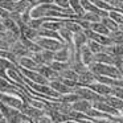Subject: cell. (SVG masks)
<instances>
[{
  "instance_id": "17",
  "label": "cell",
  "mask_w": 123,
  "mask_h": 123,
  "mask_svg": "<svg viewBox=\"0 0 123 123\" xmlns=\"http://www.w3.org/2000/svg\"><path fill=\"white\" fill-rule=\"evenodd\" d=\"M20 31H21L20 35L24 36V37L28 38V40H33V41H35L36 38L38 37V31L35 29V28H32V27H29V25H27V24L23 25V27L20 28Z\"/></svg>"
},
{
  "instance_id": "48",
  "label": "cell",
  "mask_w": 123,
  "mask_h": 123,
  "mask_svg": "<svg viewBox=\"0 0 123 123\" xmlns=\"http://www.w3.org/2000/svg\"><path fill=\"white\" fill-rule=\"evenodd\" d=\"M115 1H118V3H119L120 6H122V8H123V0H115Z\"/></svg>"
},
{
  "instance_id": "3",
  "label": "cell",
  "mask_w": 123,
  "mask_h": 123,
  "mask_svg": "<svg viewBox=\"0 0 123 123\" xmlns=\"http://www.w3.org/2000/svg\"><path fill=\"white\" fill-rule=\"evenodd\" d=\"M36 43L38 44V45L41 46L43 49H48V50H52V52H56L60 48H62V46L65 45L64 43H61V41L56 40V38H50V37H41V36H38L37 38H36Z\"/></svg>"
},
{
  "instance_id": "22",
  "label": "cell",
  "mask_w": 123,
  "mask_h": 123,
  "mask_svg": "<svg viewBox=\"0 0 123 123\" xmlns=\"http://www.w3.org/2000/svg\"><path fill=\"white\" fill-rule=\"evenodd\" d=\"M90 29H93L94 32L99 33V35H105L107 36L110 33V31L106 28V25L102 21H95V23H90Z\"/></svg>"
},
{
  "instance_id": "19",
  "label": "cell",
  "mask_w": 123,
  "mask_h": 123,
  "mask_svg": "<svg viewBox=\"0 0 123 123\" xmlns=\"http://www.w3.org/2000/svg\"><path fill=\"white\" fill-rule=\"evenodd\" d=\"M12 66H16V65H15L13 62H11L9 60L0 57V77H3V78H6V80L9 81L8 75H7V69H9V68H12ZM9 82H11V81H9Z\"/></svg>"
},
{
  "instance_id": "51",
  "label": "cell",
  "mask_w": 123,
  "mask_h": 123,
  "mask_svg": "<svg viewBox=\"0 0 123 123\" xmlns=\"http://www.w3.org/2000/svg\"><path fill=\"white\" fill-rule=\"evenodd\" d=\"M103 1H106V3H110V0H103Z\"/></svg>"
},
{
  "instance_id": "9",
  "label": "cell",
  "mask_w": 123,
  "mask_h": 123,
  "mask_svg": "<svg viewBox=\"0 0 123 123\" xmlns=\"http://www.w3.org/2000/svg\"><path fill=\"white\" fill-rule=\"evenodd\" d=\"M21 112L28 118V119H31V120H33V119H36V118L41 117L43 114H45V111H43V110H40V109H36V107L31 106V105L27 103V102H25L24 107L21 109Z\"/></svg>"
},
{
  "instance_id": "42",
  "label": "cell",
  "mask_w": 123,
  "mask_h": 123,
  "mask_svg": "<svg viewBox=\"0 0 123 123\" xmlns=\"http://www.w3.org/2000/svg\"><path fill=\"white\" fill-rule=\"evenodd\" d=\"M98 123H118V122L114 119H105V120H101V122H98Z\"/></svg>"
},
{
  "instance_id": "43",
  "label": "cell",
  "mask_w": 123,
  "mask_h": 123,
  "mask_svg": "<svg viewBox=\"0 0 123 123\" xmlns=\"http://www.w3.org/2000/svg\"><path fill=\"white\" fill-rule=\"evenodd\" d=\"M65 123H80V120H77V119H73V118H70V119L65 120Z\"/></svg>"
},
{
  "instance_id": "55",
  "label": "cell",
  "mask_w": 123,
  "mask_h": 123,
  "mask_svg": "<svg viewBox=\"0 0 123 123\" xmlns=\"http://www.w3.org/2000/svg\"><path fill=\"white\" fill-rule=\"evenodd\" d=\"M122 9H123V8H122Z\"/></svg>"
},
{
  "instance_id": "10",
  "label": "cell",
  "mask_w": 123,
  "mask_h": 123,
  "mask_svg": "<svg viewBox=\"0 0 123 123\" xmlns=\"http://www.w3.org/2000/svg\"><path fill=\"white\" fill-rule=\"evenodd\" d=\"M91 107H93V102L87 101V99H83V98H80L78 101H75L74 103H72V109L74 110V111L82 112V114H85V115Z\"/></svg>"
},
{
  "instance_id": "21",
  "label": "cell",
  "mask_w": 123,
  "mask_h": 123,
  "mask_svg": "<svg viewBox=\"0 0 123 123\" xmlns=\"http://www.w3.org/2000/svg\"><path fill=\"white\" fill-rule=\"evenodd\" d=\"M103 101L107 102V103H109L110 106H112L114 109L119 110L120 112L123 111V99L118 98V97H114V95H107V97H105Z\"/></svg>"
},
{
  "instance_id": "28",
  "label": "cell",
  "mask_w": 123,
  "mask_h": 123,
  "mask_svg": "<svg viewBox=\"0 0 123 123\" xmlns=\"http://www.w3.org/2000/svg\"><path fill=\"white\" fill-rule=\"evenodd\" d=\"M69 7L74 11L75 15H78L80 17H82V15L85 13L82 6H81V1L80 0H69Z\"/></svg>"
},
{
  "instance_id": "14",
  "label": "cell",
  "mask_w": 123,
  "mask_h": 123,
  "mask_svg": "<svg viewBox=\"0 0 123 123\" xmlns=\"http://www.w3.org/2000/svg\"><path fill=\"white\" fill-rule=\"evenodd\" d=\"M37 72L40 73V74H43L48 81L58 80V78H60V74L57 72H54L49 65H40V66H37Z\"/></svg>"
},
{
  "instance_id": "37",
  "label": "cell",
  "mask_w": 123,
  "mask_h": 123,
  "mask_svg": "<svg viewBox=\"0 0 123 123\" xmlns=\"http://www.w3.org/2000/svg\"><path fill=\"white\" fill-rule=\"evenodd\" d=\"M54 4L58 7H61V8H70L69 7V0H53Z\"/></svg>"
},
{
  "instance_id": "15",
  "label": "cell",
  "mask_w": 123,
  "mask_h": 123,
  "mask_svg": "<svg viewBox=\"0 0 123 123\" xmlns=\"http://www.w3.org/2000/svg\"><path fill=\"white\" fill-rule=\"evenodd\" d=\"M94 61H95V62H101V64H107V65H115L117 57L109 54L107 52H101V53L94 54Z\"/></svg>"
},
{
  "instance_id": "44",
  "label": "cell",
  "mask_w": 123,
  "mask_h": 123,
  "mask_svg": "<svg viewBox=\"0 0 123 123\" xmlns=\"http://www.w3.org/2000/svg\"><path fill=\"white\" fill-rule=\"evenodd\" d=\"M21 123H33V122H32L31 119H28V118H25V119L21 120Z\"/></svg>"
},
{
  "instance_id": "7",
  "label": "cell",
  "mask_w": 123,
  "mask_h": 123,
  "mask_svg": "<svg viewBox=\"0 0 123 123\" xmlns=\"http://www.w3.org/2000/svg\"><path fill=\"white\" fill-rule=\"evenodd\" d=\"M9 50L12 52V53L15 54L16 57H23V56H31V52L27 49V46L24 45V44L20 41V38L19 40H16L15 43H12L11 44V48H9Z\"/></svg>"
},
{
  "instance_id": "35",
  "label": "cell",
  "mask_w": 123,
  "mask_h": 123,
  "mask_svg": "<svg viewBox=\"0 0 123 123\" xmlns=\"http://www.w3.org/2000/svg\"><path fill=\"white\" fill-rule=\"evenodd\" d=\"M32 122H33V123H53V120H52V118L45 112V114H43L41 117H38V118H36V119H33Z\"/></svg>"
},
{
  "instance_id": "36",
  "label": "cell",
  "mask_w": 123,
  "mask_h": 123,
  "mask_svg": "<svg viewBox=\"0 0 123 123\" xmlns=\"http://www.w3.org/2000/svg\"><path fill=\"white\" fill-rule=\"evenodd\" d=\"M9 17H11L13 21H16V23L21 21V13L17 12V11H11V12H9Z\"/></svg>"
},
{
  "instance_id": "53",
  "label": "cell",
  "mask_w": 123,
  "mask_h": 123,
  "mask_svg": "<svg viewBox=\"0 0 123 123\" xmlns=\"http://www.w3.org/2000/svg\"><path fill=\"white\" fill-rule=\"evenodd\" d=\"M12 1H17V0H12Z\"/></svg>"
},
{
  "instance_id": "18",
  "label": "cell",
  "mask_w": 123,
  "mask_h": 123,
  "mask_svg": "<svg viewBox=\"0 0 123 123\" xmlns=\"http://www.w3.org/2000/svg\"><path fill=\"white\" fill-rule=\"evenodd\" d=\"M1 23H3L4 28H6V31H11V32L16 33V35L20 36V33H21V31H20V27L17 25L16 21H13V20L11 19V17H7V19H3L1 20Z\"/></svg>"
},
{
  "instance_id": "25",
  "label": "cell",
  "mask_w": 123,
  "mask_h": 123,
  "mask_svg": "<svg viewBox=\"0 0 123 123\" xmlns=\"http://www.w3.org/2000/svg\"><path fill=\"white\" fill-rule=\"evenodd\" d=\"M60 36L62 37V40L65 41V44H68V45H73V33L70 32L68 28L62 27L61 29L58 31Z\"/></svg>"
},
{
  "instance_id": "2",
  "label": "cell",
  "mask_w": 123,
  "mask_h": 123,
  "mask_svg": "<svg viewBox=\"0 0 123 123\" xmlns=\"http://www.w3.org/2000/svg\"><path fill=\"white\" fill-rule=\"evenodd\" d=\"M74 93H77L78 95H80V98H83V99H87V101L90 102H95V101H103L105 97L99 95V94H97L94 90H91L90 87H87V86H77V87L74 89Z\"/></svg>"
},
{
  "instance_id": "5",
  "label": "cell",
  "mask_w": 123,
  "mask_h": 123,
  "mask_svg": "<svg viewBox=\"0 0 123 123\" xmlns=\"http://www.w3.org/2000/svg\"><path fill=\"white\" fill-rule=\"evenodd\" d=\"M19 70H20V73L23 74V77L28 78L29 81H32V82H35V83H43V85H48L49 83V81L46 80L43 74H40L37 70L24 69V68H19Z\"/></svg>"
},
{
  "instance_id": "11",
  "label": "cell",
  "mask_w": 123,
  "mask_h": 123,
  "mask_svg": "<svg viewBox=\"0 0 123 123\" xmlns=\"http://www.w3.org/2000/svg\"><path fill=\"white\" fill-rule=\"evenodd\" d=\"M78 53H80L81 61H82L86 66H89V65L94 61V53L90 50V49H89L87 44H85V45L81 46V48L78 49Z\"/></svg>"
},
{
  "instance_id": "54",
  "label": "cell",
  "mask_w": 123,
  "mask_h": 123,
  "mask_svg": "<svg viewBox=\"0 0 123 123\" xmlns=\"http://www.w3.org/2000/svg\"><path fill=\"white\" fill-rule=\"evenodd\" d=\"M0 21H1V19H0Z\"/></svg>"
},
{
  "instance_id": "30",
  "label": "cell",
  "mask_w": 123,
  "mask_h": 123,
  "mask_svg": "<svg viewBox=\"0 0 123 123\" xmlns=\"http://www.w3.org/2000/svg\"><path fill=\"white\" fill-rule=\"evenodd\" d=\"M109 37L111 38L112 44H123V31L117 29V31H114V32H110Z\"/></svg>"
},
{
  "instance_id": "6",
  "label": "cell",
  "mask_w": 123,
  "mask_h": 123,
  "mask_svg": "<svg viewBox=\"0 0 123 123\" xmlns=\"http://www.w3.org/2000/svg\"><path fill=\"white\" fill-rule=\"evenodd\" d=\"M87 87H90L91 90H94L97 94H99V95H102V97L111 95V91H112V86H109V85H106V83L98 82V81L90 83Z\"/></svg>"
},
{
  "instance_id": "12",
  "label": "cell",
  "mask_w": 123,
  "mask_h": 123,
  "mask_svg": "<svg viewBox=\"0 0 123 123\" xmlns=\"http://www.w3.org/2000/svg\"><path fill=\"white\" fill-rule=\"evenodd\" d=\"M95 77L97 75L87 68V70H85L83 73L78 74V83L81 86H89L90 83L95 82Z\"/></svg>"
},
{
  "instance_id": "49",
  "label": "cell",
  "mask_w": 123,
  "mask_h": 123,
  "mask_svg": "<svg viewBox=\"0 0 123 123\" xmlns=\"http://www.w3.org/2000/svg\"><path fill=\"white\" fill-rule=\"evenodd\" d=\"M53 123H65V122H61V120H53Z\"/></svg>"
},
{
  "instance_id": "26",
  "label": "cell",
  "mask_w": 123,
  "mask_h": 123,
  "mask_svg": "<svg viewBox=\"0 0 123 123\" xmlns=\"http://www.w3.org/2000/svg\"><path fill=\"white\" fill-rule=\"evenodd\" d=\"M49 66L52 68V69L54 70V72H57L60 74V73L62 72V70H65V69H68V68L70 66L69 65V62H62V61H56V60H53V61L49 64Z\"/></svg>"
},
{
  "instance_id": "16",
  "label": "cell",
  "mask_w": 123,
  "mask_h": 123,
  "mask_svg": "<svg viewBox=\"0 0 123 123\" xmlns=\"http://www.w3.org/2000/svg\"><path fill=\"white\" fill-rule=\"evenodd\" d=\"M87 40L89 38H87V36L85 35L83 31H80V32H77V33H73V46H74L75 50H78L82 45L87 44Z\"/></svg>"
},
{
  "instance_id": "41",
  "label": "cell",
  "mask_w": 123,
  "mask_h": 123,
  "mask_svg": "<svg viewBox=\"0 0 123 123\" xmlns=\"http://www.w3.org/2000/svg\"><path fill=\"white\" fill-rule=\"evenodd\" d=\"M50 3H54L53 0H37L36 4H50Z\"/></svg>"
},
{
  "instance_id": "31",
  "label": "cell",
  "mask_w": 123,
  "mask_h": 123,
  "mask_svg": "<svg viewBox=\"0 0 123 123\" xmlns=\"http://www.w3.org/2000/svg\"><path fill=\"white\" fill-rule=\"evenodd\" d=\"M41 56H43V58H44L45 65H49L54 60V52L48 50V49H43V50H41Z\"/></svg>"
},
{
  "instance_id": "13",
  "label": "cell",
  "mask_w": 123,
  "mask_h": 123,
  "mask_svg": "<svg viewBox=\"0 0 123 123\" xmlns=\"http://www.w3.org/2000/svg\"><path fill=\"white\" fill-rule=\"evenodd\" d=\"M38 65L33 61L31 56H23L17 57V68H24V69H31V70H37Z\"/></svg>"
},
{
  "instance_id": "38",
  "label": "cell",
  "mask_w": 123,
  "mask_h": 123,
  "mask_svg": "<svg viewBox=\"0 0 123 123\" xmlns=\"http://www.w3.org/2000/svg\"><path fill=\"white\" fill-rule=\"evenodd\" d=\"M11 48V44L7 43L4 38H0V50H9Z\"/></svg>"
},
{
  "instance_id": "1",
  "label": "cell",
  "mask_w": 123,
  "mask_h": 123,
  "mask_svg": "<svg viewBox=\"0 0 123 123\" xmlns=\"http://www.w3.org/2000/svg\"><path fill=\"white\" fill-rule=\"evenodd\" d=\"M87 68L95 75H106V77H111V78H122L123 77L122 70L119 68H117L115 65H107V64H101V62L93 61Z\"/></svg>"
},
{
  "instance_id": "8",
  "label": "cell",
  "mask_w": 123,
  "mask_h": 123,
  "mask_svg": "<svg viewBox=\"0 0 123 123\" xmlns=\"http://www.w3.org/2000/svg\"><path fill=\"white\" fill-rule=\"evenodd\" d=\"M49 86H50L54 91H57L58 94H68V93H73V91H74V89L70 87V86H68V85H65L60 78L58 80L49 81Z\"/></svg>"
},
{
  "instance_id": "45",
  "label": "cell",
  "mask_w": 123,
  "mask_h": 123,
  "mask_svg": "<svg viewBox=\"0 0 123 123\" xmlns=\"http://www.w3.org/2000/svg\"><path fill=\"white\" fill-rule=\"evenodd\" d=\"M0 31H1V32L6 31V28H4V25H3V23H1V21H0Z\"/></svg>"
},
{
  "instance_id": "20",
  "label": "cell",
  "mask_w": 123,
  "mask_h": 123,
  "mask_svg": "<svg viewBox=\"0 0 123 123\" xmlns=\"http://www.w3.org/2000/svg\"><path fill=\"white\" fill-rule=\"evenodd\" d=\"M105 52L114 57H123V44H111L105 48Z\"/></svg>"
},
{
  "instance_id": "47",
  "label": "cell",
  "mask_w": 123,
  "mask_h": 123,
  "mask_svg": "<svg viewBox=\"0 0 123 123\" xmlns=\"http://www.w3.org/2000/svg\"><path fill=\"white\" fill-rule=\"evenodd\" d=\"M0 123H8V122H7L6 118H1V119H0Z\"/></svg>"
},
{
  "instance_id": "4",
  "label": "cell",
  "mask_w": 123,
  "mask_h": 123,
  "mask_svg": "<svg viewBox=\"0 0 123 123\" xmlns=\"http://www.w3.org/2000/svg\"><path fill=\"white\" fill-rule=\"evenodd\" d=\"M93 107H94V109H97V110H99V111H102V112H105V114L110 115L114 120L122 115V112H120L119 110L114 109V107L110 106V105L107 103V102H105V101H95V102H93Z\"/></svg>"
},
{
  "instance_id": "32",
  "label": "cell",
  "mask_w": 123,
  "mask_h": 123,
  "mask_svg": "<svg viewBox=\"0 0 123 123\" xmlns=\"http://www.w3.org/2000/svg\"><path fill=\"white\" fill-rule=\"evenodd\" d=\"M81 19L86 20V21H89V23H95V21H101L102 17L98 16L97 13H93V12H85Z\"/></svg>"
},
{
  "instance_id": "29",
  "label": "cell",
  "mask_w": 123,
  "mask_h": 123,
  "mask_svg": "<svg viewBox=\"0 0 123 123\" xmlns=\"http://www.w3.org/2000/svg\"><path fill=\"white\" fill-rule=\"evenodd\" d=\"M101 21L105 25H106V28L110 31V32H114V31L119 29V24H117V23L114 21V20L111 19L110 16H106V17H102Z\"/></svg>"
},
{
  "instance_id": "33",
  "label": "cell",
  "mask_w": 123,
  "mask_h": 123,
  "mask_svg": "<svg viewBox=\"0 0 123 123\" xmlns=\"http://www.w3.org/2000/svg\"><path fill=\"white\" fill-rule=\"evenodd\" d=\"M29 6H31V3H28L27 0H17V1H15V11L21 13V12H24Z\"/></svg>"
},
{
  "instance_id": "40",
  "label": "cell",
  "mask_w": 123,
  "mask_h": 123,
  "mask_svg": "<svg viewBox=\"0 0 123 123\" xmlns=\"http://www.w3.org/2000/svg\"><path fill=\"white\" fill-rule=\"evenodd\" d=\"M77 120H80V123H97L94 119H91V118H87V117L81 118V119H77Z\"/></svg>"
},
{
  "instance_id": "52",
  "label": "cell",
  "mask_w": 123,
  "mask_h": 123,
  "mask_svg": "<svg viewBox=\"0 0 123 123\" xmlns=\"http://www.w3.org/2000/svg\"><path fill=\"white\" fill-rule=\"evenodd\" d=\"M120 70H122V73H123V65H122V69H120Z\"/></svg>"
},
{
  "instance_id": "39",
  "label": "cell",
  "mask_w": 123,
  "mask_h": 123,
  "mask_svg": "<svg viewBox=\"0 0 123 123\" xmlns=\"http://www.w3.org/2000/svg\"><path fill=\"white\" fill-rule=\"evenodd\" d=\"M7 17H9V11L0 7V19L3 20V19H7Z\"/></svg>"
},
{
  "instance_id": "23",
  "label": "cell",
  "mask_w": 123,
  "mask_h": 123,
  "mask_svg": "<svg viewBox=\"0 0 123 123\" xmlns=\"http://www.w3.org/2000/svg\"><path fill=\"white\" fill-rule=\"evenodd\" d=\"M60 78H64V80H70V81H77L78 82V73L74 72L72 68H68V69L62 70L60 73Z\"/></svg>"
},
{
  "instance_id": "24",
  "label": "cell",
  "mask_w": 123,
  "mask_h": 123,
  "mask_svg": "<svg viewBox=\"0 0 123 123\" xmlns=\"http://www.w3.org/2000/svg\"><path fill=\"white\" fill-rule=\"evenodd\" d=\"M80 99V95H78L77 93H68V94H61L60 95V98H58V101H61V102H65V103H74L75 101H78Z\"/></svg>"
},
{
  "instance_id": "34",
  "label": "cell",
  "mask_w": 123,
  "mask_h": 123,
  "mask_svg": "<svg viewBox=\"0 0 123 123\" xmlns=\"http://www.w3.org/2000/svg\"><path fill=\"white\" fill-rule=\"evenodd\" d=\"M0 7L7 11H15V1L12 0H0Z\"/></svg>"
},
{
  "instance_id": "46",
  "label": "cell",
  "mask_w": 123,
  "mask_h": 123,
  "mask_svg": "<svg viewBox=\"0 0 123 123\" xmlns=\"http://www.w3.org/2000/svg\"><path fill=\"white\" fill-rule=\"evenodd\" d=\"M28 3H31V4H36L37 3V0H27Z\"/></svg>"
},
{
  "instance_id": "50",
  "label": "cell",
  "mask_w": 123,
  "mask_h": 123,
  "mask_svg": "<svg viewBox=\"0 0 123 123\" xmlns=\"http://www.w3.org/2000/svg\"><path fill=\"white\" fill-rule=\"evenodd\" d=\"M1 118H4V117H3V112H1V109H0V119Z\"/></svg>"
},
{
  "instance_id": "27",
  "label": "cell",
  "mask_w": 123,
  "mask_h": 123,
  "mask_svg": "<svg viewBox=\"0 0 123 123\" xmlns=\"http://www.w3.org/2000/svg\"><path fill=\"white\" fill-rule=\"evenodd\" d=\"M87 46H89V49H90L94 54L101 53V52H105V48H106V46H103L101 43L94 41V40H87Z\"/></svg>"
}]
</instances>
